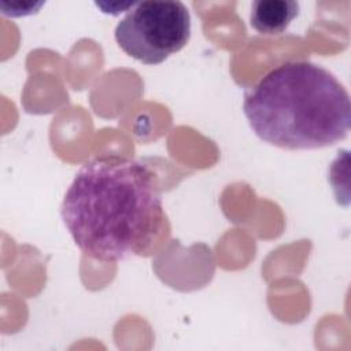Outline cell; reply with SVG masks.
Segmentation results:
<instances>
[{"label":"cell","instance_id":"1","mask_svg":"<svg viewBox=\"0 0 351 351\" xmlns=\"http://www.w3.org/2000/svg\"><path fill=\"white\" fill-rule=\"evenodd\" d=\"M60 214L75 245L101 262L147 250L165 217L151 169L119 155L85 162L64 193Z\"/></svg>","mask_w":351,"mask_h":351},{"label":"cell","instance_id":"3","mask_svg":"<svg viewBox=\"0 0 351 351\" xmlns=\"http://www.w3.org/2000/svg\"><path fill=\"white\" fill-rule=\"evenodd\" d=\"M119 48L144 64H159L191 37V15L181 1L136 3L115 26Z\"/></svg>","mask_w":351,"mask_h":351},{"label":"cell","instance_id":"4","mask_svg":"<svg viewBox=\"0 0 351 351\" xmlns=\"http://www.w3.org/2000/svg\"><path fill=\"white\" fill-rule=\"evenodd\" d=\"M298 14V1L255 0L251 4L250 25L261 34L276 36L284 33Z\"/></svg>","mask_w":351,"mask_h":351},{"label":"cell","instance_id":"2","mask_svg":"<svg viewBox=\"0 0 351 351\" xmlns=\"http://www.w3.org/2000/svg\"><path fill=\"white\" fill-rule=\"evenodd\" d=\"M244 115L265 143L284 149H318L344 140L351 100L325 67L288 60L267 71L244 96Z\"/></svg>","mask_w":351,"mask_h":351},{"label":"cell","instance_id":"5","mask_svg":"<svg viewBox=\"0 0 351 351\" xmlns=\"http://www.w3.org/2000/svg\"><path fill=\"white\" fill-rule=\"evenodd\" d=\"M43 5H44V1H38V3H25V1L5 3V1H1L0 3L1 14L5 16H12V18L36 14V12H38V10Z\"/></svg>","mask_w":351,"mask_h":351}]
</instances>
